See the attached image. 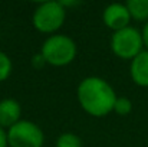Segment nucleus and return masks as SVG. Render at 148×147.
<instances>
[{"instance_id": "obj_15", "label": "nucleus", "mask_w": 148, "mask_h": 147, "mask_svg": "<svg viewBox=\"0 0 148 147\" xmlns=\"http://www.w3.org/2000/svg\"><path fill=\"white\" fill-rule=\"evenodd\" d=\"M0 147H9L7 143V131L0 127Z\"/></svg>"}, {"instance_id": "obj_14", "label": "nucleus", "mask_w": 148, "mask_h": 147, "mask_svg": "<svg viewBox=\"0 0 148 147\" xmlns=\"http://www.w3.org/2000/svg\"><path fill=\"white\" fill-rule=\"evenodd\" d=\"M141 36H143V43H144V48L145 50H148V22H145L143 30H141Z\"/></svg>"}, {"instance_id": "obj_13", "label": "nucleus", "mask_w": 148, "mask_h": 147, "mask_svg": "<svg viewBox=\"0 0 148 147\" xmlns=\"http://www.w3.org/2000/svg\"><path fill=\"white\" fill-rule=\"evenodd\" d=\"M45 65H46V61L43 59V56L40 55V52L32 56V66L35 69H42Z\"/></svg>"}, {"instance_id": "obj_1", "label": "nucleus", "mask_w": 148, "mask_h": 147, "mask_svg": "<svg viewBox=\"0 0 148 147\" xmlns=\"http://www.w3.org/2000/svg\"><path fill=\"white\" fill-rule=\"evenodd\" d=\"M76 97L81 108L92 117H105L112 112L118 98L115 90L106 79L94 75L79 82Z\"/></svg>"}, {"instance_id": "obj_12", "label": "nucleus", "mask_w": 148, "mask_h": 147, "mask_svg": "<svg viewBox=\"0 0 148 147\" xmlns=\"http://www.w3.org/2000/svg\"><path fill=\"white\" fill-rule=\"evenodd\" d=\"M132 111V102L131 99L127 97H118L114 105V112H116L118 115H128Z\"/></svg>"}, {"instance_id": "obj_9", "label": "nucleus", "mask_w": 148, "mask_h": 147, "mask_svg": "<svg viewBox=\"0 0 148 147\" xmlns=\"http://www.w3.org/2000/svg\"><path fill=\"white\" fill-rule=\"evenodd\" d=\"M131 19L138 22H148V0H128L125 3Z\"/></svg>"}, {"instance_id": "obj_3", "label": "nucleus", "mask_w": 148, "mask_h": 147, "mask_svg": "<svg viewBox=\"0 0 148 147\" xmlns=\"http://www.w3.org/2000/svg\"><path fill=\"white\" fill-rule=\"evenodd\" d=\"M66 9L60 1H43L40 3L32 16V25L40 33L55 35L65 23Z\"/></svg>"}, {"instance_id": "obj_6", "label": "nucleus", "mask_w": 148, "mask_h": 147, "mask_svg": "<svg viewBox=\"0 0 148 147\" xmlns=\"http://www.w3.org/2000/svg\"><path fill=\"white\" fill-rule=\"evenodd\" d=\"M102 22L106 28L116 32L130 26L131 14L125 4L122 3H111L102 12Z\"/></svg>"}, {"instance_id": "obj_11", "label": "nucleus", "mask_w": 148, "mask_h": 147, "mask_svg": "<svg viewBox=\"0 0 148 147\" xmlns=\"http://www.w3.org/2000/svg\"><path fill=\"white\" fill-rule=\"evenodd\" d=\"M12 71H13L12 59L9 58L7 53H4V52L0 50V82H4L10 77Z\"/></svg>"}, {"instance_id": "obj_7", "label": "nucleus", "mask_w": 148, "mask_h": 147, "mask_svg": "<svg viewBox=\"0 0 148 147\" xmlns=\"http://www.w3.org/2000/svg\"><path fill=\"white\" fill-rule=\"evenodd\" d=\"M22 105L14 98H3L0 99V127L10 128L17 124L22 118Z\"/></svg>"}, {"instance_id": "obj_2", "label": "nucleus", "mask_w": 148, "mask_h": 147, "mask_svg": "<svg viewBox=\"0 0 148 147\" xmlns=\"http://www.w3.org/2000/svg\"><path fill=\"white\" fill-rule=\"evenodd\" d=\"M78 53L76 43L68 35L55 33L42 43L40 55L52 66H66L69 65Z\"/></svg>"}, {"instance_id": "obj_10", "label": "nucleus", "mask_w": 148, "mask_h": 147, "mask_svg": "<svg viewBox=\"0 0 148 147\" xmlns=\"http://www.w3.org/2000/svg\"><path fill=\"white\" fill-rule=\"evenodd\" d=\"M55 147H82V139L75 133H63L56 139Z\"/></svg>"}, {"instance_id": "obj_4", "label": "nucleus", "mask_w": 148, "mask_h": 147, "mask_svg": "<svg viewBox=\"0 0 148 147\" xmlns=\"http://www.w3.org/2000/svg\"><path fill=\"white\" fill-rule=\"evenodd\" d=\"M109 45L114 55L124 61H132L140 52L144 50L141 32L132 26L114 32Z\"/></svg>"}, {"instance_id": "obj_5", "label": "nucleus", "mask_w": 148, "mask_h": 147, "mask_svg": "<svg viewBox=\"0 0 148 147\" xmlns=\"http://www.w3.org/2000/svg\"><path fill=\"white\" fill-rule=\"evenodd\" d=\"M9 147H43V130L30 120H20L7 130Z\"/></svg>"}, {"instance_id": "obj_8", "label": "nucleus", "mask_w": 148, "mask_h": 147, "mask_svg": "<svg viewBox=\"0 0 148 147\" xmlns=\"http://www.w3.org/2000/svg\"><path fill=\"white\" fill-rule=\"evenodd\" d=\"M130 75L138 87H148V50L140 52L131 61Z\"/></svg>"}]
</instances>
